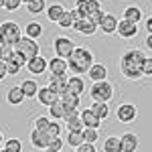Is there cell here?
<instances>
[{
	"instance_id": "cell-33",
	"label": "cell",
	"mask_w": 152,
	"mask_h": 152,
	"mask_svg": "<svg viewBox=\"0 0 152 152\" xmlns=\"http://www.w3.org/2000/svg\"><path fill=\"white\" fill-rule=\"evenodd\" d=\"M4 148L10 152H23V142L18 138H8V140H4Z\"/></svg>"
},
{
	"instance_id": "cell-11",
	"label": "cell",
	"mask_w": 152,
	"mask_h": 152,
	"mask_svg": "<svg viewBox=\"0 0 152 152\" xmlns=\"http://www.w3.org/2000/svg\"><path fill=\"white\" fill-rule=\"evenodd\" d=\"M118 35L122 37V39H134V37L138 35V24L136 23H130L126 18H122L120 23H118Z\"/></svg>"
},
{
	"instance_id": "cell-8",
	"label": "cell",
	"mask_w": 152,
	"mask_h": 152,
	"mask_svg": "<svg viewBox=\"0 0 152 152\" xmlns=\"http://www.w3.org/2000/svg\"><path fill=\"white\" fill-rule=\"evenodd\" d=\"M26 69H28L31 75H43L49 69V59L43 57V55H37V57L26 61Z\"/></svg>"
},
{
	"instance_id": "cell-53",
	"label": "cell",
	"mask_w": 152,
	"mask_h": 152,
	"mask_svg": "<svg viewBox=\"0 0 152 152\" xmlns=\"http://www.w3.org/2000/svg\"><path fill=\"white\" fill-rule=\"evenodd\" d=\"M23 2H24V4H26V2H31V0H23Z\"/></svg>"
},
{
	"instance_id": "cell-46",
	"label": "cell",
	"mask_w": 152,
	"mask_h": 152,
	"mask_svg": "<svg viewBox=\"0 0 152 152\" xmlns=\"http://www.w3.org/2000/svg\"><path fill=\"white\" fill-rule=\"evenodd\" d=\"M69 12H71V16H73V20H75V23H79L81 18H85V16H83L81 12L77 10V8H73V10H69ZM73 26H75V24H73Z\"/></svg>"
},
{
	"instance_id": "cell-20",
	"label": "cell",
	"mask_w": 152,
	"mask_h": 152,
	"mask_svg": "<svg viewBox=\"0 0 152 152\" xmlns=\"http://www.w3.org/2000/svg\"><path fill=\"white\" fill-rule=\"evenodd\" d=\"M120 138H122V148H124V152H136V150H138L140 140H138V136H136V134L126 132V134H124V136H120Z\"/></svg>"
},
{
	"instance_id": "cell-21",
	"label": "cell",
	"mask_w": 152,
	"mask_h": 152,
	"mask_svg": "<svg viewBox=\"0 0 152 152\" xmlns=\"http://www.w3.org/2000/svg\"><path fill=\"white\" fill-rule=\"evenodd\" d=\"M65 6L63 4H59V2H53L51 6H47V10H45V14H47V18L51 20V23H59L61 20V16L65 14Z\"/></svg>"
},
{
	"instance_id": "cell-24",
	"label": "cell",
	"mask_w": 152,
	"mask_h": 152,
	"mask_svg": "<svg viewBox=\"0 0 152 152\" xmlns=\"http://www.w3.org/2000/svg\"><path fill=\"white\" fill-rule=\"evenodd\" d=\"M104 152H124L122 148V138L118 136H110L104 140Z\"/></svg>"
},
{
	"instance_id": "cell-44",
	"label": "cell",
	"mask_w": 152,
	"mask_h": 152,
	"mask_svg": "<svg viewBox=\"0 0 152 152\" xmlns=\"http://www.w3.org/2000/svg\"><path fill=\"white\" fill-rule=\"evenodd\" d=\"M77 152H95V144L94 142H83L81 146L77 148Z\"/></svg>"
},
{
	"instance_id": "cell-5",
	"label": "cell",
	"mask_w": 152,
	"mask_h": 152,
	"mask_svg": "<svg viewBox=\"0 0 152 152\" xmlns=\"http://www.w3.org/2000/svg\"><path fill=\"white\" fill-rule=\"evenodd\" d=\"M14 51L20 53L26 61L33 59V57H37V55H41V47H39L37 39H31V37H23V39L14 45Z\"/></svg>"
},
{
	"instance_id": "cell-25",
	"label": "cell",
	"mask_w": 152,
	"mask_h": 152,
	"mask_svg": "<svg viewBox=\"0 0 152 152\" xmlns=\"http://www.w3.org/2000/svg\"><path fill=\"white\" fill-rule=\"evenodd\" d=\"M20 87H23L24 95L31 97V99H35L37 94H39V83H37L35 79H24V81L20 83Z\"/></svg>"
},
{
	"instance_id": "cell-50",
	"label": "cell",
	"mask_w": 152,
	"mask_h": 152,
	"mask_svg": "<svg viewBox=\"0 0 152 152\" xmlns=\"http://www.w3.org/2000/svg\"><path fill=\"white\" fill-rule=\"evenodd\" d=\"M4 4H6V0H0V8H4Z\"/></svg>"
},
{
	"instance_id": "cell-45",
	"label": "cell",
	"mask_w": 152,
	"mask_h": 152,
	"mask_svg": "<svg viewBox=\"0 0 152 152\" xmlns=\"http://www.w3.org/2000/svg\"><path fill=\"white\" fill-rule=\"evenodd\" d=\"M6 75H8V69H6V61H2V59H0V81H2Z\"/></svg>"
},
{
	"instance_id": "cell-7",
	"label": "cell",
	"mask_w": 152,
	"mask_h": 152,
	"mask_svg": "<svg viewBox=\"0 0 152 152\" xmlns=\"http://www.w3.org/2000/svg\"><path fill=\"white\" fill-rule=\"evenodd\" d=\"M138 116V110H136V105L134 104H120L116 110V118L122 122V124H130V122H134Z\"/></svg>"
},
{
	"instance_id": "cell-12",
	"label": "cell",
	"mask_w": 152,
	"mask_h": 152,
	"mask_svg": "<svg viewBox=\"0 0 152 152\" xmlns=\"http://www.w3.org/2000/svg\"><path fill=\"white\" fill-rule=\"evenodd\" d=\"M49 140H51V136H49L47 132H43V130L35 128L31 132V144H33V148L45 150V148H49Z\"/></svg>"
},
{
	"instance_id": "cell-52",
	"label": "cell",
	"mask_w": 152,
	"mask_h": 152,
	"mask_svg": "<svg viewBox=\"0 0 152 152\" xmlns=\"http://www.w3.org/2000/svg\"><path fill=\"white\" fill-rule=\"evenodd\" d=\"M0 152H10V150H6V148H2V150H0Z\"/></svg>"
},
{
	"instance_id": "cell-48",
	"label": "cell",
	"mask_w": 152,
	"mask_h": 152,
	"mask_svg": "<svg viewBox=\"0 0 152 152\" xmlns=\"http://www.w3.org/2000/svg\"><path fill=\"white\" fill-rule=\"evenodd\" d=\"M146 47L152 49V33H148V35H146Z\"/></svg>"
},
{
	"instance_id": "cell-35",
	"label": "cell",
	"mask_w": 152,
	"mask_h": 152,
	"mask_svg": "<svg viewBox=\"0 0 152 152\" xmlns=\"http://www.w3.org/2000/svg\"><path fill=\"white\" fill-rule=\"evenodd\" d=\"M14 47L12 45H0V59L2 61H8V59H12L14 57Z\"/></svg>"
},
{
	"instance_id": "cell-17",
	"label": "cell",
	"mask_w": 152,
	"mask_h": 152,
	"mask_svg": "<svg viewBox=\"0 0 152 152\" xmlns=\"http://www.w3.org/2000/svg\"><path fill=\"white\" fill-rule=\"evenodd\" d=\"M104 14L105 12L102 10V6H99V0H87V16H89L95 24L102 23Z\"/></svg>"
},
{
	"instance_id": "cell-28",
	"label": "cell",
	"mask_w": 152,
	"mask_h": 152,
	"mask_svg": "<svg viewBox=\"0 0 152 152\" xmlns=\"http://www.w3.org/2000/svg\"><path fill=\"white\" fill-rule=\"evenodd\" d=\"M85 138H83V130H69V134H67V144L73 146V148H79Z\"/></svg>"
},
{
	"instance_id": "cell-3",
	"label": "cell",
	"mask_w": 152,
	"mask_h": 152,
	"mask_svg": "<svg viewBox=\"0 0 152 152\" xmlns=\"http://www.w3.org/2000/svg\"><path fill=\"white\" fill-rule=\"evenodd\" d=\"M20 39H23V31H20L18 23L4 20L0 24V45H12L14 47Z\"/></svg>"
},
{
	"instance_id": "cell-32",
	"label": "cell",
	"mask_w": 152,
	"mask_h": 152,
	"mask_svg": "<svg viewBox=\"0 0 152 152\" xmlns=\"http://www.w3.org/2000/svg\"><path fill=\"white\" fill-rule=\"evenodd\" d=\"M91 110H94L102 120H105V118L110 116V105H107V102H94V104H91Z\"/></svg>"
},
{
	"instance_id": "cell-36",
	"label": "cell",
	"mask_w": 152,
	"mask_h": 152,
	"mask_svg": "<svg viewBox=\"0 0 152 152\" xmlns=\"http://www.w3.org/2000/svg\"><path fill=\"white\" fill-rule=\"evenodd\" d=\"M51 122H53L51 118H47V116H39V118L35 120V128H37V130H43V132H47V128L51 126Z\"/></svg>"
},
{
	"instance_id": "cell-42",
	"label": "cell",
	"mask_w": 152,
	"mask_h": 152,
	"mask_svg": "<svg viewBox=\"0 0 152 152\" xmlns=\"http://www.w3.org/2000/svg\"><path fill=\"white\" fill-rule=\"evenodd\" d=\"M23 4V0H6V4H4V8L8 12H14V10H18V6Z\"/></svg>"
},
{
	"instance_id": "cell-40",
	"label": "cell",
	"mask_w": 152,
	"mask_h": 152,
	"mask_svg": "<svg viewBox=\"0 0 152 152\" xmlns=\"http://www.w3.org/2000/svg\"><path fill=\"white\" fill-rule=\"evenodd\" d=\"M63 146H65V140H61V136H55V138H51V140H49V148H53V150L61 152Z\"/></svg>"
},
{
	"instance_id": "cell-2",
	"label": "cell",
	"mask_w": 152,
	"mask_h": 152,
	"mask_svg": "<svg viewBox=\"0 0 152 152\" xmlns=\"http://www.w3.org/2000/svg\"><path fill=\"white\" fill-rule=\"evenodd\" d=\"M67 63L73 75H87V71L94 65V53L85 47H77L73 51V55L67 59Z\"/></svg>"
},
{
	"instance_id": "cell-31",
	"label": "cell",
	"mask_w": 152,
	"mask_h": 152,
	"mask_svg": "<svg viewBox=\"0 0 152 152\" xmlns=\"http://www.w3.org/2000/svg\"><path fill=\"white\" fill-rule=\"evenodd\" d=\"M24 35L31 37V39H39V37L43 35V26L41 23H28L24 26Z\"/></svg>"
},
{
	"instance_id": "cell-37",
	"label": "cell",
	"mask_w": 152,
	"mask_h": 152,
	"mask_svg": "<svg viewBox=\"0 0 152 152\" xmlns=\"http://www.w3.org/2000/svg\"><path fill=\"white\" fill-rule=\"evenodd\" d=\"M57 24L61 26V28H73V24H75V20H73V16H71V12L67 10L65 14H63V16H61V20H59Z\"/></svg>"
},
{
	"instance_id": "cell-19",
	"label": "cell",
	"mask_w": 152,
	"mask_h": 152,
	"mask_svg": "<svg viewBox=\"0 0 152 152\" xmlns=\"http://www.w3.org/2000/svg\"><path fill=\"white\" fill-rule=\"evenodd\" d=\"M26 99V95H24V91H23V87L20 85H14V87H10L8 89V94H6V102L10 105H20Z\"/></svg>"
},
{
	"instance_id": "cell-18",
	"label": "cell",
	"mask_w": 152,
	"mask_h": 152,
	"mask_svg": "<svg viewBox=\"0 0 152 152\" xmlns=\"http://www.w3.org/2000/svg\"><path fill=\"white\" fill-rule=\"evenodd\" d=\"M49 71H51V75H63V73H67V71H69L67 59H63V57L51 59V61H49Z\"/></svg>"
},
{
	"instance_id": "cell-41",
	"label": "cell",
	"mask_w": 152,
	"mask_h": 152,
	"mask_svg": "<svg viewBox=\"0 0 152 152\" xmlns=\"http://www.w3.org/2000/svg\"><path fill=\"white\" fill-rule=\"evenodd\" d=\"M142 73H144V77H150V75H152V57H148V55H146V59H144Z\"/></svg>"
},
{
	"instance_id": "cell-29",
	"label": "cell",
	"mask_w": 152,
	"mask_h": 152,
	"mask_svg": "<svg viewBox=\"0 0 152 152\" xmlns=\"http://www.w3.org/2000/svg\"><path fill=\"white\" fill-rule=\"evenodd\" d=\"M124 18L130 20V23L138 24L142 20V10L138 8V6H126V8H124Z\"/></svg>"
},
{
	"instance_id": "cell-26",
	"label": "cell",
	"mask_w": 152,
	"mask_h": 152,
	"mask_svg": "<svg viewBox=\"0 0 152 152\" xmlns=\"http://www.w3.org/2000/svg\"><path fill=\"white\" fill-rule=\"evenodd\" d=\"M69 91L75 95H81L85 91V83H83V79L79 75H71L69 77Z\"/></svg>"
},
{
	"instance_id": "cell-39",
	"label": "cell",
	"mask_w": 152,
	"mask_h": 152,
	"mask_svg": "<svg viewBox=\"0 0 152 152\" xmlns=\"http://www.w3.org/2000/svg\"><path fill=\"white\" fill-rule=\"evenodd\" d=\"M61 130H63V126L59 124V120H53L51 126L47 128V134L51 136V138H55V136H61Z\"/></svg>"
},
{
	"instance_id": "cell-15",
	"label": "cell",
	"mask_w": 152,
	"mask_h": 152,
	"mask_svg": "<svg viewBox=\"0 0 152 152\" xmlns=\"http://www.w3.org/2000/svg\"><path fill=\"white\" fill-rule=\"evenodd\" d=\"M81 120H83V126L85 128H97L99 130V126H102V118L97 116L91 107H87V110L81 112Z\"/></svg>"
},
{
	"instance_id": "cell-16",
	"label": "cell",
	"mask_w": 152,
	"mask_h": 152,
	"mask_svg": "<svg viewBox=\"0 0 152 152\" xmlns=\"http://www.w3.org/2000/svg\"><path fill=\"white\" fill-rule=\"evenodd\" d=\"M118 23H120V20H118L114 14H107V12H105L104 18H102V23H99V31L105 33V35H114V33L118 31Z\"/></svg>"
},
{
	"instance_id": "cell-22",
	"label": "cell",
	"mask_w": 152,
	"mask_h": 152,
	"mask_svg": "<svg viewBox=\"0 0 152 152\" xmlns=\"http://www.w3.org/2000/svg\"><path fill=\"white\" fill-rule=\"evenodd\" d=\"M87 75L91 77V81H104V79H107V67L104 63H94L91 69L87 71Z\"/></svg>"
},
{
	"instance_id": "cell-9",
	"label": "cell",
	"mask_w": 152,
	"mask_h": 152,
	"mask_svg": "<svg viewBox=\"0 0 152 152\" xmlns=\"http://www.w3.org/2000/svg\"><path fill=\"white\" fill-rule=\"evenodd\" d=\"M49 87L59 95H63L65 91H69V77H67V73H63V75H51Z\"/></svg>"
},
{
	"instance_id": "cell-34",
	"label": "cell",
	"mask_w": 152,
	"mask_h": 152,
	"mask_svg": "<svg viewBox=\"0 0 152 152\" xmlns=\"http://www.w3.org/2000/svg\"><path fill=\"white\" fill-rule=\"evenodd\" d=\"M83 138H85V142H97V138H99V130L97 128H83Z\"/></svg>"
},
{
	"instance_id": "cell-14",
	"label": "cell",
	"mask_w": 152,
	"mask_h": 152,
	"mask_svg": "<svg viewBox=\"0 0 152 152\" xmlns=\"http://www.w3.org/2000/svg\"><path fill=\"white\" fill-rule=\"evenodd\" d=\"M63 104H65V116H69L73 112H79V95L71 94V91H65L61 95Z\"/></svg>"
},
{
	"instance_id": "cell-27",
	"label": "cell",
	"mask_w": 152,
	"mask_h": 152,
	"mask_svg": "<svg viewBox=\"0 0 152 152\" xmlns=\"http://www.w3.org/2000/svg\"><path fill=\"white\" fill-rule=\"evenodd\" d=\"M49 112H51V118L53 120H63L65 118V104H63V99L59 97L55 104L49 105Z\"/></svg>"
},
{
	"instance_id": "cell-4",
	"label": "cell",
	"mask_w": 152,
	"mask_h": 152,
	"mask_svg": "<svg viewBox=\"0 0 152 152\" xmlns=\"http://www.w3.org/2000/svg\"><path fill=\"white\" fill-rule=\"evenodd\" d=\"M89 95H91L94 102H110L114 97V87H112V83L107 81V79L94 81L91 89H89Z\"/></svg>"
},
{
	"instance_id": "cell-1",
	"label": "cell",
	"mask_w": 152,
	"mask_h": 152,
	"mask_svg": "<svg viewBox=\"0 0 152 152\" xmlns=\"http://www.w3.org/2000/svg\"><path fill=\"white\" fill-rule=\"evenodd\" d=\"M146 53L142 49H128L120 59V71L126 79H140L144 77L142 65H144Z\"/></svg>"
},
{
	"instance_id": "cell-43",
	"label": "cell",
	"mask_w": 152,
	"mask_h": 152,
	"mask_svg": "<svg viewBox=\"0 0 152 152\" xmlns=\"http://www.w3.org/2000/svg\"><path fill=\"white\" fill-rule=\"evenodd\" d=\"M75 8L81 12L83 16H87V0H75Z\"/></svg>"
},
{
	"instance_id": "cell-10",
	"label": "cell",
	"mask_w": 152,
	"mask_h": 152,
	"mask_svg": "<svg viewBox=\"0 0 152 152\" xmlns=\"http://www.w3.org/2000/svg\"><path fill=\"white\" fill-rule=\"evenodd\" d=\"M99 28V24H95L89 16H85V18H81L79 23H75V26H73V31H77L79 35H85V37H91L95 35V31Z\"/></svg>"
},
{
	"instance_id": "cell-13",
	"label": "cell",
	"mask_w": 152,
	"mask_h": 152,
	"mask_svg": "<svg viewBox=\"0 0 152 152\" xmlns=\"http://www.w3.org/2000/svg\"><path fill=\"white\" fill-rule=\"evenodd\" d=\"M61 95L55 94L49 85H45V87H39V94H37V99H39V104H43V105H51V104H55Z\"/></svg>"
},
{
	"instance_id": "cell-23",
	"label": "cell",
	"mask_w": 152,
	"mask_h": 152,
	"mask_svg": "<svg viewBox=\"0 0 152 152\" xmlns=\"http://www.w3.org/2000/svg\"><path fill=\"white\" fill-rule=\"evenodd\" d=\"M63 122H65L67 130H83L85 128V126H83V120H81V112H73L69 116H65Z\"/></svg>"
},
{
	"instance_id": "cell-38",
	"label": "cell",
	"mask_w": 152,
	"mask_h": 152,
	"mask_svg": "<svg viewBox=\"0 0 152 152\" xmlns=\"http://www.w3.org/2000/svg\"><path fill=\"white\" fill-rule=\"evenodd\" d=\"M6 69H8V75H18V71L23 69V65L16 59H8L6 61Z\"/></svg>"
},
{
	"instance_id": "cell-6",
	"label": "cell",
	"mask_w": 152,
	"mask_h": 152,
	"mask_svg": "<svg viewBox=\"0 0 152 152\" xmlns=\"http://www.w3.org/2000/svg\"><path fill=\"white\" fill-rule=\"evenodd\" d=\"M53 49H55V55H57V57L69 59L77 47H75V43L71 41L69 37H55V41H53Z\"/></svg>"
},
{
	"instance_id": "cell-49",
	"label": "cell",
	"mask_w": 152,
	"mask_h": 152,
	"mask_svg": "<svg viewBox=\"0 0 152 152\" xmlns=\"http://www.w3.org/2000/svg\"><path fill=\"white\" fill-rule=\"evenodd\" d=\"M43 152H59V150H53V148H45Z\"/></svg>"
},
{
	"instance_id": "cell-30",
	"label": "cell",
	"mask_w": 152,
	"mask_h": 152,
	"mask_svg": "<svg viewBox=\"0 0 152 152\" xmlns=\"http://www.w3.org/2000/svg\"><path fill=\"white\" fill-rule=\"evenodd\" d=\"M45 10H47V2L45 0H31V2H26V12H31V14H41Z\"/></svg>"
},
{
	"instance_id": "cell-51",
	"label": "cell",
	"mask_w": 152,
	"mask_h": 152,
	"mask_svg": "<svg viewBox=\"0 0 152 152\" xmlns=\"http://www.w3.org/2000/svg\"><path fill=\"white\" fill-rule=\"evenodd\" d=\"M2 140H4V136H2V132H0V146H2Z\"/></svg>"
},
{
	"instance_id": "cell-47",
	"label": "cell",
	"mask_w": 152,
	"mask_h": 152,
	"mask_svg": "<svg viewBox=\"0 0 152 152\" xmlns=\"http://www.w3.org/2000/svg\"><path fill=\"white\" fill-rule=\"evenodd\" d=\"M144 24H146V33H152V16H148Z\"/></svg>"
}]
</instances>
